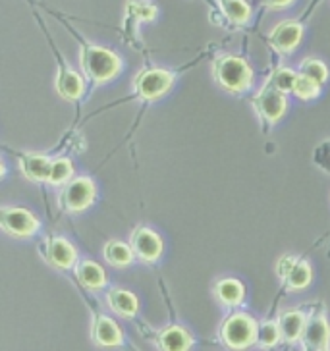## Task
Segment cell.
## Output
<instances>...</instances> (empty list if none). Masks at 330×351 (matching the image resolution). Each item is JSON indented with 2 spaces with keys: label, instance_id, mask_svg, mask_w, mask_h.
<instances>
[{
  "label": "cell",
  "instance_id": "9",
  "mask_svg": "<svg viewBox=\"0 0 330 351\" xmlns=\"http://www.w3.org/2000/svg\"><path fill=\"white\" fill-rule=\"evenodd\" d=\"M303 35V27L299 25L298 21H284L274 27V32L270 33V43L272 47L280 52L294 51L301 41Z\"/></svg>",
  "mask_w": 330,
  "mask_h": 351
},
{
  "label": "cell",
  "instance_id": "16",
  "mask_svg": "<svg viewBox=\"0 0 330 351\" xmlns=\"http://www.w3.org/2000/svg\"><path fill=\"white\" fill-rule=\"evenodd\" d=\"M108 303L113 307L114 313L122 315V317H134L137 313V298H135L132 291H126V289H113L108 293Z\"/></svg>",
  "mask_w": 330,
  "mask_h": 351
},
{
  "label": "cell",
  "instance_id": "1",
  "mask_svg": "<svg viewBox=\"0 0 330 351\" xmlns=\"http://www.w3.org/2000/svg\"><path fill=\"white\" fill-rule=\"evenodd\" d=\"M82 66L89 80L103 83L118 73L120 58L114 52L101 49V47H87L82 54Z\"/></svg>",
  "mask_w": 330,
  "mask_h": 351
},
{
  "label": "cell",
  "instance_id": "17",
  "mask_svg": "<svg viewBox=\"0 0 330 351\" xmlns=\"http://www.w3.org/2000/svg\"><path fill=\"white\" fill-rule=\"evenodd\" d=\"M56 89L64 99H78L83 93V80L72 70H60L56 77Z\"/></svg>",
  "mask_w": 330,
  "mask_h": 351
},
{
  "label": "cell",
  "instance_id": "6",
  "mask_svg": "<svg viewBox=\"0 0 330 351\" xmlns=\"http://www.w3.org/2000/svg\"><path fill=\"white\" fill-rule=\"evenodd\" d=\"M0 222H2L4 232H8L10 236H16V238L32 236L33 232L39 228L37 218L33 217L30 210L18 207L4 208V210L0 213Z\"/></svg>",
  "mask_w": 330,
  "mask_h": 351
},
{
  "label": "cell",
  "instance_id": "18",
  "mask_svg": "<svg viewBox=\"0 0 330 351\" xmlns=\"http://www.w3.org/2000/svg\"><path fill=\"white\" fill-rule=\"evenodd\" d=\"M78 278H80V282L85 288L91 289L103 288L104 282H106L104 270L97 263H91V261H85V263H82L78 267Z\"/></svg>",
  "mask_w": 330,
  "mask_h": 351
},
{
  "label": "cell",
  "instance_id": "23",
  "mask_svg": "<svg viewBox=\"0 0 330 351\" xmlns=\"http://www.w3.org/2000/svg\"><path fill=\"white\" fill-rule=\"evenodd\" d=\"M72 172H73V166L68 158H56V160H52V165H51V176H49V182L54 184V186H60V184H64V182H68V180H70Z\"/></svg>",
  "mask_w": 330,
  "mask_h": 351
},
{
  "label": "cell",
  "instance_id": "12",
  "mask_svg": "<svg viewBox=\"0 0 330 351\" xmlns=\"http://www.w3.org/2000/svg\"><path fill=\"white\" fill-rule=\"evenodd\" d=\"M51 165L52 160L43 155H25L20 158L21 172L27 180H33V182H49Z\"/></svg>",
  "mask_w": 330,
  "mask_h": 351
},
{
  "label": "cell",
  "instance_id": "10",
  "mask_svg": "<svg viewBox=\"0 0 330 351\" xmlns=\"http://www.w3.org/2000/svg\"><path fill=\"white\" fill-rule=\"evenodd\" d=\"M303 343L305 348L309 350H327L330 341V328L329 322L322 319V317H315L305 324V330H303Z\"/></svg>",
  "mask_w": 330,
  "mask_h": 351
},
{
  "label": "cell",
  "instance_id": "24",
  "mask_svg": "<svg viewBox=\"0 0 330 351\" xmlns=\"http://www.w3.org/2000/svg\"><path fill=\"white\" fill-rule=\"evenodd\" d=\"M299 73L301 75H305V77H309L313 82L320 83L327 82V77H329V70H327V66L320 62V60H315V58H309V60H305V62L301 64V68H299Z\"/></svg>",
  "mask_w": 330,
  "mask_h": 351
},
{
  "label": "cell",
  "instance_id": "15",
  "mask_svg": "<svg viewBox=\"0 0 330 351\" xmlns=\"http://www.w3.org/2000/svg\"><path fill=\"white\" fill-rule=\"evenodd\" d=\"M305 317L299 313V311H288L280 317V334L282 338L288 341H296L298 338L303 336V330H305Z\"/></svg>",
  "mask_w": 330,
  "mask_h": 351
},
{
  "label": "cell",
  "instance_id": "29",
  "mask_svg": "<svg viewBox=\"0 0 330 351\" xmlns=\"http://www.w3.org/2000/svg\"><path fill=\"white\" fill-rule=\"evenodd\" d=\"M296 263H298V258L296 257H292V255H286V257H282L280 258V263H279V274L282 276V280L286 278L290 274V270L294 269L296 267Z\"/></svg>",
  "mask_w": 330,
  "mask_h": 351
},
{
  "label": "cell",
  "instance_id": "3",
  "mask_svg": "<svg viewBox=\"0 0 330 351\" xmlns=\"http://www.w3.org/2000/svg\"><path fill=\"white\" fill-rule=\"evenodd\" d=\"M259 328L255 320L239 313V315H232L230 319L224 322L222 326V340L228 348L232 350H246L253 341L257 340Z\"/></svg>",
  "mask_w": 330,
  "mask_h": 351
},
{
  "label": "cell",
  "instance_id": "4",
  "mask_svg": "<svg viewBox=\"0 0 330 351\" xmlns=\"http://www.w3.org/2000/svg\"><path fill=\"white\" fill-rule=\"evenodd\" d=\"M95 201V186L89 178H78L72 180L66 189H64L62 197H60V203L66 210H83L87 208Z\"/></svg>",
  "mask_w": 330,
  "mask_h": 351
},
{
  "label": "cell",
  "instance_id": "31",
  "mask_svg": "<svg viewBox=\"0 0 330 351\" xmlns=\"http://www.w3.org/2000/svg\"><path fill=\"white\" fill-rule=\"evenodd\" d=\"M319 351H329V350H319Z\"/></svg>",
  "mask_w": 330,
  "mask_h": 351
},
{
  "label": "cell",
  "instance_id": "7",
  "mask_svg": "<svg viewBox=\"0 0 330 351\" xmlns=\"http://www.w3.org/2000/svg\"><path fill=\"white\" fill-rule=\"evenodd\" d=\"M132 249L139 258H143L147 263H153L163 253V241L153 230L137 228L132 234Z\"/></svg>",
  "mask_w": 330,
  "mask_h": 351
},
{
  "label": "cell",
  "instance_id": "28",
  "mask_svg": "<svg viewBox=\"0 0 330 351\" xmlns=\"http://www.w3.org/2000/svg\"><path fill=\"white\" fill-rule=\"evenodd\" d=\"M128 12L135 16L137 20H153L156 16V8L147 4L143 0H130L128 2Z\"/></svg>",
  "mask_w": 330,
  "mask_h": 351
},
{
  "label": "cell",
  "instance_id": "14",
  "mask_svg": "<svg viewBox=\"0 0 330 351\" xmlns=\"http://www.w3.org/2000/svg\"><path fill=\"white\" fill-rule=\"evenodd\" d=\"M158 343H161L163 351H189L191 336L180 326H170L158 336Z\"/></svg>",
  "mask_w": 330,
  "mask_h": 351
},
{
  "label": "cell",
  "instance_id": "27",
  "mask_svg": "<svg viewBox=\"0 0 330 351\" xmlns=\"http://www.w3.org/2000/svg\"><path fill=\"white\" fill-rule=\"evenodd\" d=\"M280 336H282V334H280L279 324H274V322H265V324L259 328L257 341L261 346H265V348H270V346H274V343L279 341Z\"/></svg>",
  "mask_w": 330,
  "mask_h": 351
},
{
  "label": "cell",
  "instance_id": "20",
  "mask_svg": "<svg viewBox=\"0 0 330 351\" xmlns=\"http://www.w3.org/2000/svg\"><path fill=\"white\" fill-rule=\"evenodd\" d=\"M217 295L226 305H237L244 300V286L237 280H222L217 284Z\"/></svg>",
  "mask_w": 330,
  "mask_h": 351
},
{
  "label": "cell",
  "instance_id": "11",
  "mask_svg": "<svg viewBox=\"0 0 330 351\" xmlns=\"http://www.w3.org/2000/svg\"><path fill=\"white\" fill-rule=\"evenodd\" d=\"M47 258L58 269H70L75 263V249L70 241L62 238L51 239L47 245Z\"/></svg>",
  "mask_w": 330,
  "mask_h": 351
},
{
  "label": "cell",
  "instance_id": "25",
  "mask_svg": "<svg viewBox=\"0 0 330 351\" xmlns=\"http://www.w3.org/2000/svg\"><path fill=\"white\" fill-rule=\"evenodd\" d=\"M296 82H298V73H294L292 70L282 68V70H276V72L272 73L270 85H272L274 89H279L280 93H290V91H294Z\"/></svg>",
  "mask_w": 330,
  "mask_h": 351
},
{
  "label": "cell",
  "instance_id": "2",
  "mask_svg": "<svg viewBox=\"0 0 330 351\" xmlns=\"http://www.w3.org/2000/svg\"><path fill=\"white\" fill-rule=\"evenodd\" d=\"M215 77L224 89L232 91V93H239V91L248 89L253 73L241 58L222 56L215 62Z\"/></svg>",
  "mask_w": 330,
  "mask_h": 351
},
{
  "label": "cell",
  "instance_id": "26",
  "mask_svg": "<svg viewBox=\"0 0 330 351\" xmlns=\"http://www.w3.org/2000/svg\"><path fill=\"white\" fill-rule=\"evenodd\" d=\"M320 91V85L317 82H313L309 77H305V75H298V82H296V87H294V93L298 95L299 99H305V101H309V99H315Z\"/></svg>",
  "mask_w": 330,
  "mask_h": 351
},
{
  "label": "cell",
  "instance_id": "13",
  "mask_svg": "<svg viewBox=\"0 0 330 351\" xmlns=\"http://www.w3.org/2000/svg\"><path fill=\"white\" fill-rule=\"evenodd\" d=\"M93 338L103 348H114L122 341V332L116 322L106 317H99L93 324Z\"/></svg>",
  "mask_w": 330,
  "mask_h": 351
},
{
  "label": "cell",
  "instance_id": "5",
  "mask_svg": "<svg viewBox=\"0 0 330 351\" xmlns=\"http://www.w3.org/2000/svg\"><path fill=\"white\" fill-rule=\"evenodd\" d=\"M172 82H174L172 73L166 70H147L135 80V91L145 101H153L165 95L170 89Z\"/></svg>",
  "mask_w": 330,
  "mask_h": 351
},
{
  "label": "cell",
  "instance_id": "30",
  "mask_svg": "<svg viewBox=\"0 0 330 351\" xmlns=\"http://www.w3.org/2000/svg\"><path fill=\"white\" fill-rule=\"evenodd\" d=\"M263 2L270 8H284V6H288L292 0H263Z\"/></svg>",
  "mask_w": 330,
  "mask_h": 351
},
{
  "label": "cell",
  "instance_id": "8",
  "mask_svg": "<svg viewBox=\"0 0 330 351\" xmlns=\"http://www.w3.org/2000/svg\"><path fill=\"white\" fill-rule=\"evenodd\" d=\"M255 108H257V112L265 120L276 122L279 118H282V114L286 112V99H284V93H280L279 89H274L270 85V87L263 89L255 97Z\"/></svg>",
  "mask_w": 330,
  "mask_h": 351
},
{
  "label": "cell",
  "instance_id": "22",
  "mask_svg": "<svg viewBox=\"0 0 330 351\" xmlns=\"http://www.w3.org/2000/svg\"><path fill=\"white\" fill-rule=\"evenodd\" d=\"M222 10L226 14L228 20H232L234 23L248 21L249 14H251L249 6L244 0H222Z\"/></svg>",
  "mask_w": 330,
  "mask_h": 351
},
{
  "label": "cell",
  "instance_id": "21",
  "mask_svg": "<svg viewBox=\"0 0 330 351\" xmlns=\"http://www.w3.org/2000/svg\"><path fill=\"white\" fill-rule=\"evenodd\" d=\"M284 282L288 284V288L301 289L305 288L311 282V269L305 261H298L296 267L290 270V274L284 278Z\"/></svg>",
  "mask_w": 330,
  "mask_h": 351
},
{
  "label": "cell",
  "instance_id": "19",
  "mask_svg": "<svg viewBox=\"0 0 330 351\" xmlns=\"http://www.w3.org/2000/svg\"><path fill=\"white\" fill-rule=\"evenodd\" d=\"M104 257L114 267H126L134 258V249L128 247L126 243H120V241H110L104 247Z\"/></svg>",
  "mask_w": 330,
  "mask_h": 351
}]
</instances>
